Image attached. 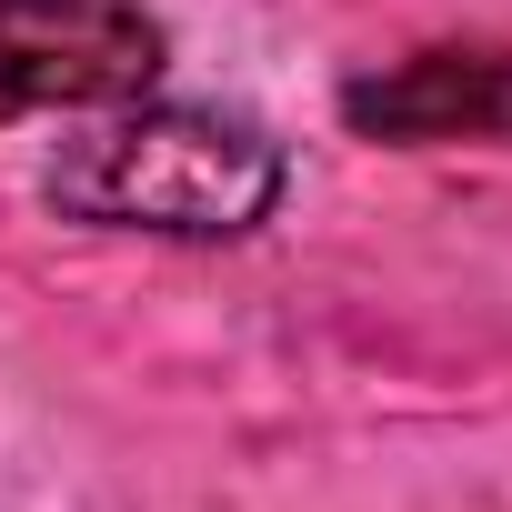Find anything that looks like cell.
I'll list each match as a JSON object with an SVG mask.
<instances>
[{"label":"cell","instance_id":"obj_3","mask_svg":"<svg viewBox=\"0 0 512 512\" xmlns=\"http://www.w3.org/2000/svg\"><path fill=\"white\" fill-rule=\"evenodd\" d=\"M372 141H512V51H412L342 91Z\"/></svg>","mask_w":512,"mask_h":512},{"label":"cell","instance_id":"obj_2","mask_svg":"<svg viewBox=\"0 0 512 512\" xmlns=\"http://www.w3.org/2000/svg\"><path fill=\"white\" fill-rule=\"evenodd\" d=\"M161 81L141 0H0V111H121Z\"/></svg>","mask_w":512,"mask_h":512},{"label":"cell","instance_id":"obj_4","mask_svg":"<svg viewBox=\"0 0 512 512\" xmlns=\"http://www.w3.org/2000/svg\"><path fill=\"white\" fill-rule=\"evenodd\" d=\"M0 121H11V111H0Z\"/></svg>","mask_w":512,"mask_h":512},{"label":"cell","instance_id":"obj_1","mask_svg":"<svg viewBox=\"0 0 512 512\" xmlns=\"http://www.w3.org/2000/svg\"><path fill=\"white\" fill-rule=\"evenodd\" d=\"M51 211L101 231H171V241H231L282 201V141L241 111H181V101H121L91 111L41 171Z\"/></svg>","mask_w":512,"mask_h":512}]
</instances>
